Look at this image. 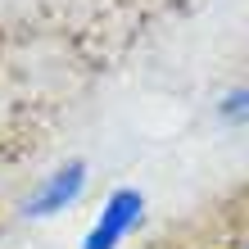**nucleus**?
Returning a JSON list of instances; mask_svg holds the SVG:
<instances>
[{
    "instance_id": "obj_1",
    "label": "nucleus",
    "mask_w": 249,
    "mask_h": 249,
    "mask_svg": "<svg viewBox=\"0 0 249 249\" xmlns=\"http://www.w3.org/2000/svg\"><path fill=\"white\" fill-rule=\"evenodd\" d=\"M86 181H91V168H86L82 159H68V163L50 168L46 177H41V181L23 195L18 217H23V222H46V217L68 213L72 204L86 195Z\"/></svg>"
},
{
    "instance_id": "obj_2",
    "label": "nucleus",
    "mask_w": 249,
    "mask_h": 249,
    "mask_svg": "<svg viewBox=\"0 0 249 249\" xmlns=\"http://www.w3.org/2000/svg\"><path fill=\"white\" fill-rule=\"evenodd\" d=\"M141 217H145V195L136 186L109 190V199L100 204V213L91 217V227L82 236V249H123L127 236L141 227Z\"/></svg>"
},
{
    "instance_id": "obj_3",
    "label": "nucleus",
    "mask_w": 249,
    "mask_h": 249,
    "mask_svg": "<svg viewBox=\"0 0 249 249\" xmlns=\"http://www.w3.org/2000/svg\"><path fill=\"white\" fill-rule=\"evenodd\" d=\"M217 123L227 127H249V86H231L217 100Z\"/></svg>"
},
{
    "instance_id": "obj_4",
    "label": "nucleus",
    "mask_w": 249,
    "mask_h": 249,
    "mask_svg": "<svg viewBox=\"0 0 249 249\" xmlns=\"http://www.w3.org/2000/svg\"><path fill=\"white\" fill-rule=\"evenodd\" d=\"M227 249H249V231H245V236H236V240H231Z\"/></svg>"
}]
</instances>
